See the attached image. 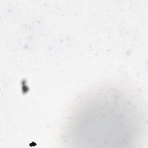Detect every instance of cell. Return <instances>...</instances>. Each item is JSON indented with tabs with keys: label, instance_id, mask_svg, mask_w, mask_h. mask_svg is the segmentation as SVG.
<instances>
[{
	"label": "cell",
	"instance_id": "cell-1",
	"mask_svg": "<svg viewBox=\"0 0 148 148\" xmlns=\"http://www.w3.org/2000/svg\"><path fill=\"white\" fill-rule=\"evenodd\" d=\"M114 100V99H113ZM116 100L108 101L103 106H90L83 111L77 113L75 119V135H79V140L76 143H125L124 135L134 124L132 115L130 114L128 107L122 105L123 102H116ZM76 139V140H77Z\"/></svg>",
	"mask_w": 148,
	"mask_h": 148
}]
</instances>
